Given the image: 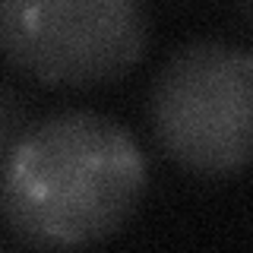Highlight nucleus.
<instances>
[{
	"label": "nucleus",
	"mask_w": 253,
	"mask_h": 253,
	"mask_svg": "<svg viewBox=\"0 0 253 253\" xmlns=\"http://www.w3.org/2000/svg\"><path fill=\"white\" fill-rule=\"evenodd\" d=\"M146 190V158L124 124L98 111H60L3 155V215L35 247L105 241Z\"/></svg>",
	"instance_id": "obj_1"
},
{
	"label": "nucleus",
	"mask_w": 253,
	"mask_h": 253,
	"mask_svg": "<svg viewBox=\"0 0 253 253\" xmlns=\"http://www.w3.org/2000/svg\"><path fill=\"white\" fill-rule=\"evenodd\" d=\"M158 146L187 171L225 177L253 165V51L200 38L162 63L149 92Z\"/></svg>",
	"instance_id": "obj_2"
},
{
	"label": "nucleus",
	"mask_w": 253,
	"mask_h": 253,
	"mask_svg": "<svg viewBox=\"0 0 253 253\" xmlns=\"http://www.w3.org/2000/svg\"><path fill=\"white\" fill-rule=\"evenodd\" d=\"M149 38L136 0H10L0 6V44L19 70L57 85L124 76Z\"/></svg>",
	"instance_id": "obj_3"
},
{
	"label": "nucleus",
	"mask_w": 253,
	"mask_h": 253,
	"mask_svg": "<svg viewBox=\"0 0 253 253\" xmlns=\"http://www.w3.org/2000/svg\"><path fill=\"white\" fill-rule=\"evenodd\" d=\"M247 13H250V16H253V6H247Z\"/></svg>",
	"instance_id": "obj_4"
}]
</instances>
